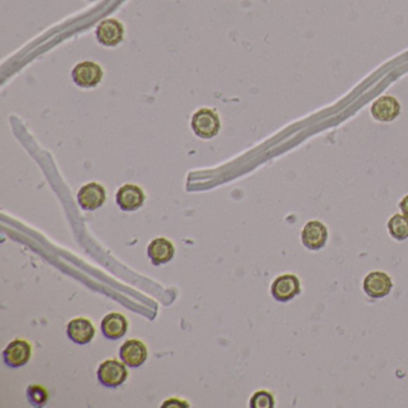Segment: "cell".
<instances>
[{
  "mask_svg": "<svg viewBox=\"0 0 408 408\" xmlns=\"http://www.w3.org/2000/svg\"><path fill=\"white\" fill-rule=\"evenodd\" d=\"M191 125L196 136L211 139L219 132V116L212 109L201 108L193 114Z\"/></svg>",
  "mask_w": 408,
  "mask_h": 408,
  "instance_id": "obj_1",
  "label": "cell"
},
{
  "mask_svg": "<svg viewBox=\"0 0 408 408\" xmlns=\"http://www.w3.org/2000/svg\"><path fill=\"white\" fill-rule=\"evenodd\" d=\"M128 371L124 362L107 359L101 363L97 370V378L100 383L108 388H116L127 380Z\"/></svg>",
  "mask_w": 408,
  "mask_h": 408,
  "instance_id": "obj_2",
  "label": "cell"
},
{
  "mask_svg": "<svg viewBox=\"0 0 408 408\" xmlns=\"http://www.w3.org/2000/svg\"><path fill=\"white\" fill-rule=\"evenodd\" d=\"M103 71L100 65L94 61H82L73 68V82L80 88H94L100 84Z\"/></svg>",
  "mask_w": 408,
  "mask_h": 408,
  "instance_id": "obj_3",
  "label": "cell"
},
{
  "mask_svg": "<svg viewBox=\"0 0 408 408\" xmlns=\"http://www.w3.org/2000/svg\"><path fill=\"white\" fill-rule=\"evenodd\" d=\"M273 298L278 302H288L300 293V281L295 274L276 276L271 286Z\"/></svg>",
  "mask_w": 408,
  "mask_h": 408,
  "instance_id": "obj_4",
  "label": "cell"
},
{
  "mask_svg": "<svg viewBox=\"0 0 408 408\" xmlns=\"http://www.w3.org/2000/svg\"><path fill=\"white\" fill-rule=\"evenodd\" d=\"M329 240V229L320 220H310L302 230V242L309 250H320Z\"/></svg>",
  "mask_w": 408,
  "mask_h": 408,
  "instance_id": "obj_5",
  "label": "cell"
},
{
  "mask_svg": "<svg viewBox=\"0 0 408 408\" xmlns=\"http://www.w3.org/2000/svg\"><path fill=\"white\" fill-rule=\"evenodd\" d=\"M3 358L10 368H20L32 358V345L23 339H15L5 348Z\"/></svg>",
  "mask_w": 408,
  "mask_h": 408,
  "instance_id": "obj_6",
  "label": "cell"
},
{
  "mask_svg": "<svg viewBox=\"0 0 408 408\" xmlns=\"http://www.w3.org/2000/svg\"><path fill=\"white\" fill-rule=\"evenodd\" d=\"M107 200V192L103 186L97 182L85 184L78 192V203L85 211L100 208Z\"/></svg>",
  "mask_w": 408,
  "mask_h": 408,
  "instance_id": "obj_7",
  "label": "cell"
},
{
  "mask_svg": "<svg viewBox=\"0 0 408 408\" xmlns=\"http://www.w3.org/2000/svg\"><path fill=\"white\" fill-rule=\"evenodd\" d=\"M363 288L364 293L371 298H383L392 291V278L381 271L369 273L363 281Z\"/></svg>",
  "mask_w": 408,
  "mask_h": 408,
  "instance_id": "obj_8",
  "label": "cell"
},
{
  "mask_svg": "<svg viewBox=\"0 0 408 408\" xmlns=\"http://www.w3.org/2000/svg\"><path fill=\"white\" fill-rule=\"evenodd\" d=\"M145 193L136 184H127L116 193V204L122 211L132 212L144 205Z\"/></svg>",
  "mask_w": 408,
  "mask_h": 408,
  "instance_id": "obj_9",
  "label": "cell"
},
{
  "mask_svg": "<svg viewBox=\"0 0 408 408\" xmlns=\"http://www.w3.org/2000/svg\"><path fill=\"white\" fill-rule=\"evenodd\" d=\"M120 358L131 368H139L148 359V348L143 341L128 339L120 348Z\"/></svg>",
  "mask_w": 408,
  "mask_h": 408,
  "instance_id": "obj_10",
  "label": "cell"
},
{
  "mask_svg": "<svg viewBox=\"0 0 408 408\" xmlns=\"http://www.w3.org/2000/svg\"><path fill=\"white\" fill-rule=\"evenodd\" d=\"M124 27L114 18H108L101 22L96 29L97 41L107 47H114L124 39Z\"/></svg>",
  "mask_w": 408,
  "mask_h": 408,
  "instance_id": "obj_11",
  "label": "cell"
},
{
  "mask_svg": "<svg viewBox=\"0 0 408 408\" xmlns=\"http://www.w3.org/2000/svg\"><path fill=\"white\" fill-rule=\"evenodd\" d=\"M400 103L395 97L382 96L371 106V115L381 122H390L400 115Z\"/></svg>",
  "mask_w": 408,
  "mask_h": 408,
  "instance_id": "obj_12",
  "label": "cell"
},
{
  "mask_svg": "<svg viewBox=\"0 0 408 408\" xmlns=\"http://www.w3.org/2000/svg\"><path fill=\"white\" fill-rule=\"evenodd\" d=\"M68 336L76 344L87 345L95 336V327L91 321L84 317L73 319L68 324Z\"/></svg>",
  "mask_w": 408,
  "mask_h": 408,
  "instance_id": "obj_13",
  "label": "cell"
},
{
  "mask_svg": "<svg viewBox=\"0 0 408 408\" xmlns=\"http://www.w3.org/2000/svg\"><path fill=\"white\" fill-rule=\"evenodd\" d=\"M148 255L155 266L168 264L175 256V247L165 237H158L148 244Z\"/></svg>",
  "mask_w": 408,
  "mask_h": 408,
  "instance_id": "obj_14",
  "label": "cell"
},
{
  "mask_svg": "<svg viewBox=\"0 0 408 408\" xmlns=\"http://www.w3.org/2000/svg\"><path fill=\"white\" fill-rule=\"evenodd\" d=\"M103 336L109 340H117L127 333L128 321L120 312H110L101 324Z\"/></svg>",
  "mask_w": 408,
  "mask_h": 408,
  "instance_id": "obj_15",
  "label": "cell"
},
{
  "mask_svg": "<svg viewBox=\"0 0 408 408\" xmlns=\"http://www.w3.org/2000/svg\"><path fill=\"white\" fill-rule=\"evenodd\" d=\"M388 231L394 240H407L408 218H406L404 215H394L388 220Z\"/></svg>",
  "mask_w": 408,
  "mask_h": 408,
  "instance_id": "obj_16",
  "label": "cell"
},
{
  "mask_svg": "<svg viewBox=\"0 0 408 408\" xmlns=\"http://www.w3.org/2000/svg\"><path fill=\"white\" fill-rule=\"evenodd\" d=\"M27 397L34 407H44L49 401V395L47 389L42 385L32 384L27 389Z\"/></svg>",
  "mask_w": 408,
  "mask_h": 408,
  "instance_id": "obj_17",
  "label": "cell"
},
{
  "mask_svg": "<svg viewBox=\"0 0 408 408\" xmlns=\"http://www.w3.org/2000/svg\"><path fill=\"white\" fill-rule=\"evenodd\" d=\"M249 406L252 408H273L274 407V397L267 390H259L253 394L249 401Z\"/></svg>",
  "mask_w": 408,
  "mask_h": 408,
  "instance_id": "obj_18",
  "label": "cell"
},
{
  "mask_svg": "<svg viewBox=\"0 0 408 408\" xmlns=\"http://www.w3.org/2000/svg\"><path fill=\"white\" fill-rule=\"evenodd\" d=\"M172 406H177V407H189V404L186 401H181L179 399H170V400L165 401V404H162V407H172Z\"/></svg>",
  "mask_w": 408,
  "mask_h": 408,
  "instance_id": "obj_19",
  "label": "cell"
},
{
  "mask_svg": "<svg viewBox=\"0 0 408 408\" xmlns=\"http://www.w3.org/2000/svg\"><path fill=\"white\" fill-rule=\"evenodd\" d=\"M400 210L406 218H408V194L400 201Z\"/></svg>",
  "mask_w": 408,
  "mask_h": 408,
  "instance_id": "obj_20",
  "label": "cell"
}]
</instances>
